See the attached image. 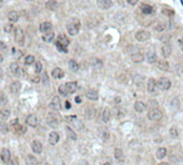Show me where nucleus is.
<instances>
[{"label":"nucleus","mask_w":183,"mask_h":165,"mask_svg":"<svg viewBox=\"0 0 183 165\" xmlns=\"http://www.w3.org/2000/svg\"><path fill=\"white\" fill-rule=\"evenodd\" d=\"M26 164L27 165H38V160L34 157V155H28L26 159Z\"/></svg>","instance_id":"f704fd0d"},{"label":"nucleus","mask_w":183,"mask_h":165,"mask_svg":"<svg viewBox=\"0 0 183 165\" xmlns=\"http://www.w3.org/2000/svg\"><path fill=\"white\" fill-rule=\"evenodd\" d=\"M19 12L17 11H10L9 12V14H8V19H9V21L10 22H17L19 21Z\"/></svg>","instance_id":"cd10ccee"},{"label":"nucleus","mask_w":183,"mask_h":165,"mask_svg":"<svg viewBox=\"0 0 183 165\" xmlns=\"http://www.w3.org/2000/svg\"><path fill=\"white\" fill-rule=\"evenodd\" d=\"M66 108H67V109H69V108H71V105H70V103H69V101H66Z\"/></svg>","instance_id":"5fc2aeb1"},{"label":"nucleus","mask_w":183,"mask_h":165,"mask_svg":"<svg viewBox=\"0 0 183 165\" xmlns=\"http://www.w3.org/2000/svg\"><path fill=\"white\" fill-rule=\"evenodd\" d=\"M170 135H171L172 137H178V130H177V128L175 127L172 126L171 128H170Z\"/></svg>","instance_id":"de8ad7c7"},{"label":"nucleus","mask_w":183,"mask_h":165,"mask_svg":"<svg viewBox=\"0 0 183 165\" xmlns=\"http://www.w3.org/2000/svg\"><path fill=\"white\" fill-rule=\"evenodd\" d=\"M147 61H148V63H150V64H153V63H155V61H157V55L153 50L149 51V52L147 53Z\"/></svg>","instance_id":"4be33fe9"},{"label":"nucleus","mask_w":183,"mask_h":165,"mask_svg":"<svg viewBox=\"0 0 183 165\" xmlns=\"http://www.w3.org/2000/svg\"><path fill=\"white\" fill-rule=\"evenodd\" d=\"M130 58H131V61H133V63H141V61H144V56H143V54L140 53V52L133 53Z\"/></svg>","instance_id":"412c9836"},{"label":"nucleus","mask_w":183,"mask_h":165,"mask_svg":"<svg viewBox=\"0 0 183 165\" xmlns=\"http://www.w3.org/2000/svg\"><path fill=\"white\" fill-rule=\"evenodd\" d=\"M179 46L181 51H183V38L182 39H179Z\"/></svg>","instance_id":"603ef678"},{"label":"nucleus","mask_w":183,"mask_h":165,"mask_svg":"<svg viewBox=\"0 0 183 165\" xmlns=\"http://www.w3.org/2000/svg\"><path fill=\"white\" fill-rule=\"evenodd\" d=\"M3 61V56H2V55H1V54H0V63H1V61Z\"/></svg>","instance_id":"bf43d9fd"},{"label":"nucleus","mask_w":183,"mask_h":165,"mask_svg":"<svg viewBox=\"0 0 183 165\" xmlns=\"http://www.w3.org/2000/svg\"><path fill=\"white\" fill-rule=\"evenodd\" d=\"M34 71H36V73H40L42 71V64L40 61H37L34 64Z\"/></svg>","instance_id":"a19ab883"},{"label":"nucleus","mask_w":183,"mask_h":165,"mask_svg":"<svg viewBox=\"0 0 183 165\" xmlns=\"http://www.w3.org/2000/svg\"><path fill=\"white\" fill-rule=\"evenodd\" d=\"M46 122H47V124H49L51 127H56L58 125V123H59L57 115H55L53 112H52V113H49L47 119H46Z\"/></svg>","instance_id":"6e6552de"},{"label":"nucleus","mask_w":183,"mask_h":165,"mask_svg":"<svg viewBox=\"0 0 183 165\" xmlns=\"http://www.w3.org/2000/svg\"><path fill=\"white\" fill-rule=\"evenodd\" d=\"M2 6H3V0H0V9L2 8Z\"/></svg>","instance_id":"4d7b16f0"},{"label":"nucleus","mask_w":183,"mask_h":165,"mask_svg":"<svg viewBox=\"0 0 183 165\" xmlns=\"http://www.w3.org/2000/svg\"><path fill=\"white\" fill-rule=\"evenodd\" d=\"M58 91H59V93H61L63 96H66V95H68L67 94V92H66V88H65V84H61L59 88H58Z\"/></svg>","instance_id":"49530a36"},{"label":"nucleus","mask_w":183,"mask_h":165,"mask_svg":"<svg viewBox=\"0 0 183 165\" xmlns=\"http://www.w3.org/2000/svg\"><path fill=\"white\" fill-rule=\"evenodd\" d=\"M136 39H137L139 42H145L147 40H149L151 38V34L147 30H139L136 32Z\"/></svg>","instance_id":"39448f33"},{"label":"nucleus","mask_w":183,"mask_h":165,"mask_svg":"<svg viewBox=\"0 0 183 165\" xmlns=\"http://www.w3.org/2000/svg\"><path fill=\"white\" fill-rule=\"evenodd\" d=\"M10 115H11V112L9 109H1L0 110V118L2 120H8L10 118Z\"/></svg>","instance_id":"7c9ffc66"},{"label":"nucleus","mask_w":183,"mask_h":165,"mask_svg":"<svg viewBox=\"0 0 183 165\" xmlns=\"http://www.w3.org/2000/svg\"><path fill=\"white\" fill-rule=\"evenodd\" d=\"M0 132L7 133L8 132V124H6L4 122H0Z\"/></svg>","instance_id":"79ce46f5"},{"label":"nucleus","mask_w":183,"mask_h":165,"mask_svg":"<svg viewBox=\"0 0 183 165\" xmlns=\"http://www.w3.org/2000/svg\"><path fill=\"white\" fill-rule=\"evenodd\" d=\"M54 38H55V34H54L53 31H50V32H46V34H43L42 36V39H43V41H45V42H52L54 41Z\"/></svg>","instance_id":"bb28decb"},{"label":"nucleus","mask_w":183,"mask_h":165,"mask_svg":"<svg viewBox=\"0 0 183 165\" xmlns=\"http://www.w3.org/2000/svg\"><path fill=\"white\" fill-rule=\"evenodd\" d=\"M147 108V105L142 101H136L135 103V110L137 112H143Z\"/></svg>","instance_id":"c85d7f7f"},{"label":"nucleus","mask_w":183,"mask_h":165,"mask_svg":"<svg viewBox=\"0 0 183 165\" xmlns=\"http://www.w3.org/2000/svg\"><path fill=\"white\" fill-rule=\"evenodd\" d=\"M148 118H149L151 121L160 120L163 118V112L160 111V109H157V108H153V109H151V110L148 112Z\"/></svg>","instance_id":"20e7f679"},{"label":"nucleus","mask_w":183,"mask_h":165,"mask_svg":"<svg viewBox=\"0 0 183 165\" xmlns=\"http://www.w3.org/2000/svg\"><path fill=\"white\" fill-rule=\"evenodd\" d=\"M69 69L71 70V71H73V72H76L79 70V64L76 61L71 59V61H69Z\"/></svg>","instance_id":"473e14b6"},{"label":"nucleus","mask_w":183,"mask_h":165,"mask_svg":"<svg viewBox=\"0 0 183 165\" xmlns=\"http://www.w3.org/2000/svg\"><path fill=\"white\" fill-rule=\"evenodd\" d=\"M3 29L6 32L10 34V32L13 30V25H12V24H6V26L3 27Z\"/></svg>","instance_id":"a18cd8bd"},{"label":"nucleus","mask_w":183,"mask_h":165,"mask_svg":"<svg viewBox=\"0 0 183 165\" xmlns=\"http://www.w3.org/2000/svg\"><path fill=\"white\" fill-rule=\"evenodd\" d=\"M158 67L162 70H168L169 69V64L166 59H160L158 61Z\"/></svg>","instance_id":"72a5a7b5"},{"label":"nucleus","mask_w":183,"mask_h":165,"mask_svg":"<svg viewBox=\"0 0 183 165\" xmlns=\"http://www.w3.org/2000/svg\"><path fill=\"white\" fill-rule=\"evenodd\" d=\"M0 50H1V51H6V50H7V44H6L3 41H1V40H0Z\"/></svg>","instance_id":"8fccbe9b"},{"label":"nucleus","mask_w":183,"mask_h":165,"mask_svg":"<svg viewBox=\"0 0 183 165\" xmlns=\"http://www.w3.org/2000/svg\"><path fill=\"white\" fill-rule=\"evenodd\" d=\"M45 7L51 11H55L58 8V3L56 0H49V1H46Z\"/></svg>","instance_id":"b1692460"},{"label":"nucleus","mask_w":183,"mask_h":165,"mask_svg":"<svg viewBox=\"0 0 183 165\" xmlns=\"http://www.w3.org/2000/svg\"><path fill=\"white\" fill-rule=\"evenodd\" d=\"M59 140V135L58 133L56 132H51L50 135H49V142H50V145L54 146V145H56Z\"/></svg>","instance_id":"a211bd4d"},{"label":"nucleus","mask_w":183,"mask_h":165,"mask_svg":"<svg viewBox=\"0 0 183 165\" xmlns=\"http://www.w3.org/2000/svg\"><path fill=\"white\" fill-rule=\"evenodd\" d=\"M66 133H67V135H68L69 138L73 139V140H76V134L73 132V130L71 128V127L69 126H66Z\"/></svg>","instance_id":"c9c22d12"},{"label":"nucleus","mask_w":183,"mask_h":165,"mask_svg":"<svg viewBox=\"0 0 183 165\" xmlns=\"http://www.w3.org/2000/svg\"><path fill=\"white\" fill-rule=\"evenodd\" d=\"M114 157L116 160H121L123 157V151L122 149H120V148H118V149L114 150Z\"/></svg>","instance_id":"58836bf2"},{"label":"nucleus","mask_w":183,"mask_h":165,"mask_svg":"<svg viewBox=\"0 0 183 165\" xmlns=\"http://www.w3.org/2000/svg\"><path fill=\"white\" fill-rule=\"evenodd\" d=\"M156 85H157V82L153 78H151V79H149L148 80V84H147V88H148V91H149L150 93H152V94H154V92H155V90H156Z\"/></svg>","instance_id":"6ab92c4d"},{"label":"nucleus","mask_w":183,"mask_h":165,"mask_svg":"<svg viewBox=\"0 0 183 165\" xmlns=\"http://www.w3.org/2000/svg\"><path fill=\"white\" fill-rule=\"evenodd\" d=\"M50 108L52 109V110H55V111L61 110V98H59L58 96H55V97H53L52 101L50 103Z\"/></svg>","instance_id":"1a4fd4ad"},{"label":"nucleus","mask_w":183,"mask_h":165,"mask_svg":"<svg viewBox=\"0 0 183 165\" xmlns=\"http://www.w3.org/2000/svg\"><path fill=\"white\" fill-rule=\"evenodd\" d=\"M24 40H25V34L24 30L21 27H16L15 28V41L17 42L19 46H23Z\"/></svg>","instance_id":"423d86ee"},{"label":"nucleus","mask_w":183,"mask_h":165,"mask_svg":"<svg viewBox=\"0 0 183 165\" xmlns=\"http://www.w3.org/2000/svg\"><path fill=\"white\" fill-rule=\"evenodd\" d=\"M11 126H12V128H13V132H15V133H17V134H24V133H26V127L24 126V125L19 124V120L17 119H15L14 121H12Z\"/></svg>","instance_id":"0eeeda50"},{"label":"nucleus","mask_w":183,"mask_h":165,"mask_svg":"<svg viewBox=\"0 0 183 165\" xmlns=\"http://www.w3.org/2000/svg\"><path fill=\"white\" fill-rule=\"evenodd\" d=\"M96 111L94 109H88V111H86V117H87V119L92 120L94 118V115H95Z\"/></svg>","instance_id":"37998d69"},{"label":"nucleus","mask_w":183,"mask_h":165,"mask_svg":"<svg viewBox=\"0 0 183 165\" xmlns=\"http://www.w3.org/2000/svg\"><path fill=\"white\" fill-rule=\"evenodd\" d=\"M34 55H28V56H26V58H25V64H26V65H31V64H34Z\"/></svg>","instance_id":"ea45409f"},{"label":"nucleus","mask_w":183,"mask_h":165,"mask_svg":"<svg viewBox=\"0 0 183 165\" xmlns=\"http://www.w3.org/2000/svg\"><path fill=\"white\" fill-rule=\"evenodd\" d=\"M166 154H167V149H166V148H160V149L156 151V157L160 159V160L164 159V157H166Z\"/></svg>","instance_id":"2f4dec72"},{"label":"nucleus","mask_w":183,"mask_h":165,"mask_svg":"<svg viewBox=\"0 0 183 165\" xmlns=\"http://www.w3.org/2000/svg\"><path fill=\"white\" fill-rule=\"evenodd\" d=\"M31 149H32V151H34V153L40 154L42 152L43 146H42V144L39 140H34V142H31Z\"/></svg>","instance_id":"4468645a"},{"label":"nucleus","mask_w":183,"mask_h":165,"mask_svg":"<svg viewBox=\"0 0 183 165\" xmlns=\"http://www.w3.org/2000/svg\"><path fill=\"white\" fill-rule=\"evenodd\" d=\"M10 69H11V72L14 75V76H21V73H22V69H21V67L17 63H12L11 65H10Z\"/></svg>","instance_id":"aec40b11"},{"label":"nucleus","mask_w":183,"mask_h":165,"mask_svg":"<svg viewBox=\"0 0 183 165\" xmlns=\"http://www.w3.org/2000/svg\"><path fill=\"white\" fill-rule=\"evenodd\" d=\"M86 97H87L88 99L96 100V99H98V93H97V91H95V90H89V91L86 92Z\"/></svg>","instance_id":"c756f323"},{"label":"nucleus","mask_w":183,"mask_h":165,"mask_svg":"<svg viewBox=\"0 0 183 165\" xmlns=\"http://www.w3.org/2000/svg\"><path fill=\"white\" fill-rule=\"evenodd\" d=\"M105 165H111V164H110V163H106Z\"/></svg>","instance_id":"052dcab7"},{"label":"nucleus","mask_w":183,"mask_h":165,"mask_svg":"<svg viewBox=\"0 0 183 165\" xmlns=\"http://www.w3.org/2000/svg\"><path fill=\"white\" fill-rule=\"evenodd\" d=\"M140 10H141V12L143 14H147V15H149V14H151L153 12L152 7H151L150 4H147V3H142L141 6H140Z\"/></svg>","instance_id":"393cba45"},{"label":"nucleus","mask_w":183,"mask_h":165,"mask_svg":"<svg viewBox=\"0 0 183 165\" xmlns=\"http://www.w3.org/2000/svg\"><path fill=\"white\" fill-rule=\"evenodd\" d=\"M112 1L111 0H97V6L101 10H109L112 7Z\"/></svg>","instance_id":"9b49d317"},{"label":"nucleus","mask_w":183,"mask_h":165,"mask_svg":"<svg viewBox=\"0 0 183 165\" xmlns=\"http://www.w3.org/2000/svg\"><path fill=\"white\" fill-rule=\"evenodd\" d=\"M92 66L95 68H101L103 67V61H100L99 58H94L92 61Z\"/></svg>","instance_id":"e433bc0d"},{"label":"nucleus","mask_w":183,"mask_h":165,"mask_svg":"<svg viewBox=\"0 0 183 165\" xmlns=\"http://www.w3.org/2000/svg\"><path fill=\"white\" fill-rule=\"evenodd\" d=\"M69 39L66 37V35H59L57 37V41H56V46H57V49L61 52H64V53H67L68 50H67V46H69Z\"/></svg>","instance_id":"f03ea898"},{"label":"nucleus","mask_w":183,"mask_h":165,"mask_svg":"<svg viewBox=\"0 0 183 165\" xmlns=\"http://www.w3.org/2000/svg\"><path fill=\"white\" fill-rule=\"evenodd\" d=\"M27 1H32V0H27Z\"/></svg>","instance_id":"680f3d73"},{"label":"nucleus","mask_w":183,"mask_h":165,"mask_svg":"<svg viewBox=\"0 0 183 165\" xmlns=\"http://www.w3.org/2000/svg\"><path fill=\"white\" fill-rule=\"evenodd\" d=\"M8 104V98L7 96L3 95L2 93H0V107H3L6 105Z\"/></svg>","instance_id":"4c0bfd02"},{"label":"nucleus","mask_w":183,"mask_h":165,"mask_svg":"<svg viewBox=\"0 0 183 165\" xmlns=\"http://www.w3.org/2000/svg\"><path fill=\"white\" fill-rule=\"evenodd\" d=\"M111 118V111L109 108H105L103 111V115H101V120H103V122L107 123Z\"/></svg>","instance_id":"a878e982"},{"label":"nucleus","mask_w":183,"mask_h":165,"mask_svg":"<svg viewBox=\"0 0 183 165\" xmlns=\"http://www.w3.org/2000/svg\"><path fill=\"white\" fill-rule=\"evenodd\" d=\"M40 31L43 32V34H46V32H50L52 31V24L50 22H43V23L40 24Z\"/></svg>","instance_id":"f3484780"},{"label":"nucleus","mask_w":183,"mask_h":165,"mask_svg":"<svg viewBox=\"0 0 183 165\" xmlns=\"http://www.w3.org/2000/svg\"><path fill=\"white\" fill-rule=\"evenodd\" d=\"M158 165H169L168 163H166V162H162V163H160Z\"/></svg>","instance_id":"13d9d810"},{"label":"nucleus","mask_w":183,"mask_h":165,"mask_svg":"<svg viewBox=\"0 0 183 165\" xmlns=\"http://www.w3.org/2000/svg\"><path fill=\"white\" fill-rule=\"evenodd\" d=\"M67 31L70 36H76L79 34L81 28V22L78 19H70L68 23H67Z\"/></svg>","instance_id":"f257e3e1"},{"label":"nucleus","mask_w":183,"mask_h":165,"mask_svg":"<svg viewBox=\"0 0 183 165\" xmlns=\"http://www.w3.org/2000/svg\"><path fill=\"white\" fill-rule=\"evenodd\" d=\"M8 165H19V160H17V157H13L12 160H10Z\"/></svg>","instance_id":"09e8293b"},{"label":"nucleus","mask_w":183,"mask_h":165,"mask_svg":"<svg viewBox=\"0 0 183 165\" xmlns=\"http://www.w3.org/2000/svg\"><path fill=\"white\" fill-rule=\"evenodd\" d=\"M127 3L130 4V6H136L138 3V0H126Z\"/></svg>","instance_id":"3c124183"},{"label":"nucleus","mask_w":183,"mask_h":165,"mask_svg":"<svg viewBox=\"0 0 183 165\" xmlns=\"http://www.w3.org/2000/svg\"><path fill=\"white\" fill-rule=\"evenodd\" d=\"M170 86H171V82L166 77H162L160 80L157 81V88L162 91H167L170 88Z\"/></svg>","instance_id":"7ed1b4c3"},{"label":"nucleus","mask_w":183,"mask_h":165,"mask_svg":"<svg viewBox=\"0 0 183 165\" xmlns=\"http://www.w3.org/2000/svg\"><path fill=\"white\" fill-rule=\"evenodd\" d=\"M76 104H80V103H82V98H81L80 96H76Z\"/></svg>","instance_id":"864d4df0"},{"label":"nucleus","mask_w":183,"mask_h":165,"mask_svg":"<svg viewBox=\"0 0 183 165\" xmlns=\"http://www.w3.org/2000/svg\"><path fill=\"white\" fill-rule=\"evenodd\" d=\"M170 54H171V46L169 43H164L162 46V55L165 58H167L168 56H170Z\"/></svg>","instance_id":"2eb2a0df"},{"label":"nucleus","mask_w":183,"mask_h":165,"mask_svg":"<svg viewBox=\"0 0 183 165\" xmlns=\"http://www.w3.org/2000/svg\"><path fill=\"white\" fill-rule=\"evenodd\" d=\"M2 76H3V72H2V69H1V68H0V79H1V78H2Z\"/></svg>","instance_id":"6e6d98bb"},{"label":"nucleus","mask_w":183,"mask_h":165,"mask_svg":"<svg viewBox=\"0 0 183 165\" xmlns=\"http://www.w3.org/2000/svg\"><path fill=\"white\" fill-rule=\"evenodd\" d=\"M52 76H53L55 79H61V78L65 76V72L64 70L61 69V68H54L52 70Z\"/></svg>","instance_id":"5701e85b"},{"label":"nucleus","mask_w":183,"mask_h":165,"mask_svg":"<svg viewBox=\"0 0 183 165\" xmlns=\"http://www.w3.org/2000/svg\"><path fill=\"white\" fill-rule=\"evenodd\" d=\"M0 157H1V160L3 163H7L8 164L10 160H11V153H10V150L7 149V148H3L0 152Z\"/></svg>","instance_id":"9d476101"},{"label":"nucleus","mask_w":183,"mask_h":165,"mask_svg":"<svg viewBox=\"0 0 183 165\" xmlns=\"http://www.w3.org/2000/svg\"><path fill=\"white\" fill-rule=\"evenodd\" d=\"M26 123L29 125V126H32V127L37 126V125H38V118H37V115H34V113L29 115L28 117H27Z\"/></svg>","instance_id":"ddd939ff"},{"label":"nucleus","mask_w":183,"mask_h":165,"mask_svg":"<svg viewBox=\"0 0 183 165\" xmlns=\"http://www.w3.org/2000/svg\"><path fill=\"white\" fill-rule=\"evenodd\" d=\"M49 82H50V81H49L47 73L44 72V73H43V76H42V83H43L44 85H47V84H49Z\"/></svg>","instance_id":"c03bdc74"},{"label":"nucleus","mask_w":183,"mask_h":165,"mask_svg":"<svg viewBox=\"0 0 183 165\" xmlns=\"http://www.w3.org/2000/svg\"><path fill=\"white\" fill-rule=\"evenodd\" d=\"M11 92L13 94H15V95H19V91H21V88H22V84H21V82L19 81H14V82H12L11 83Z\"/></svg>","instance_id":"dca6fc26"},{"label":"nucleus","mask_w":183,"mask_h":165,"mask_svg":"<svg viewBox=\"0 0 183 165\" xmlns=\"http://www.w3.org/2000/svg\"><path fill=\"white\" fill-rule=\"evenodd\" d=\"M65 88L67 94H71V93L76 92V88H78V83L76 81H72V82H67L65 83Z\"/></svg>","instance_id":"f8f14e48"}]
</instances>
